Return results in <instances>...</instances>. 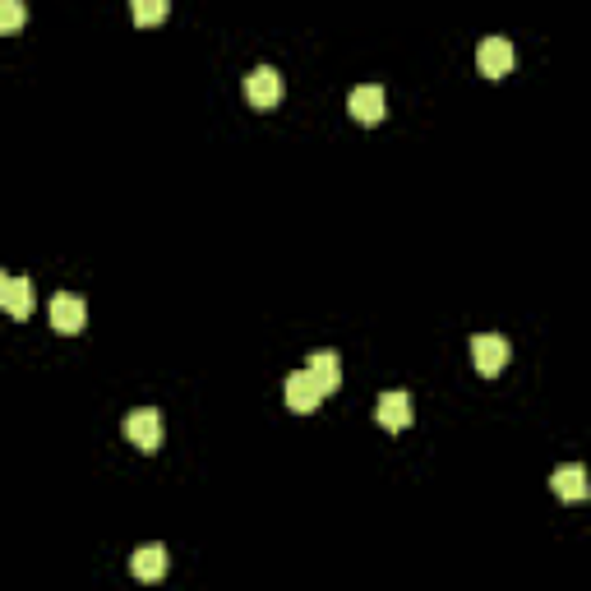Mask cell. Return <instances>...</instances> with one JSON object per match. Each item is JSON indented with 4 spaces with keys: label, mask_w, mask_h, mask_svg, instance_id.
Returning a JSON list of instances; mask_svg holds the SVG:
<instances>
[{
    "label": "cell",
    "mask_w": 591,
    "mask_h": 591,
    "mask_svg": "<svg viewBox=\"0 0 591 591\" xmlns=\"http://www.w3.org/2000/svg\"><path fill=\"white\" fill-rule=\"evenodd\" d=\"M125 439H130L139 453H157L162 448V416L157 407H139L125 416Z\"/></svg>",
    "instance_id": "1"
},
{
    "label": "cell",
    "mask_w": 591,
    "mask_h": 591,
    "mask_svg": "<svg viewBox=\"0 0 591 591\" xmlns=\"http://www.w3.org/2000/svg\"><path fill=\"white\" fill-rule=\"evenodd\" d=\"M508 356H513V347H508L499 333H476V338H471V361H476V370H481L485 379L504 374Z\"/></svg>",
    "instance_id": "2"
},
{
    "label": "cell",
    "mask_w": 591,
    "mask_h": 591,
    "mask_svg": "<svg viewBox=\"0 0 591 591\" xmlns=\"http://www.w3.org/2000/svg\"><path fill=\"white\" fill-rule=\"evenodd\" d=\"M245 97H250V107L268 111L282 102V74L273 70V65H254L250 74H245Z\"/></svg>",
    "instance_id": "3"
},
{
    "label": "cell",
    "mask_w": 591,
    "mask_h": 591,
    "mask_svg": "<svg viewBox=\"0 0 591 591\" xmlns=\"http://www.w3.org/2000/svg\"><path fill=\"white\" fill-rule=\"evenodd\" d=\"M513 61H518V51H513L508 37H485L481 47H476V65H481L485 79H504L513 70Z\"/></svg>",
    "instance_id": "4"
},
{
    "label": "cell",
    "mask_w": 591,
    "mask_h": 591,
    "mask_svg": "<svg viewBox=\"0 0 591 591\" xmlns=\"http://www.w3.org/2000/svg\"><path fill=\"white\" fill-rule=\"evenodd\" d=\"M47 314H51V328H56V333H79V328L88 324V305H84V296H74V291H56Z\"/></svg>",
    "instance_id": "5"
},
{
    "label": "cell",
    "mask_w": 591,
    "mask_h": 591,
    "mask_svg": "<svg viewBox=\"0 0 591 591\" xmlns=\"http://www.w3.org/2000/svg\"><path fill=\"white\" fill-rule=\"evenodd\" d=\"M282 393H287V407L296 411V416H310V411H319V402L328 398L324 388L314 384V374H310V370H296V374H291Z\"/></svg>",
    "instance_id": "6"
},
{
    "label": "cell",
    "mask_w": 591,
    "mask_h": 591,
    "mask_svg": "<svg viewBox=\"0 0 591 591\" xmlns=\"http://www.w3.org/2000/svg\"><path fill=\"white\" fill-rule=\"evenodd\" d=\"M351 116L361 125H379L388 116V102H384V88L379 84H361V88H351Z\"/></svg>",
    "instance_id": "7"
},
{
    "label": "cell",
    "mask_w": 591,
    "mask_h": 591,
    "mask_svg": "<svg viewBox=\"0 0 591 591\" xmlns=\"http://www.w3.org/2000/svg\"><path fill=\"white\" fill-rule=\"evenodd\" d=\"M0 305H5L14 319H28V314H33V287H28V278L5 273V278H0Z\"/></svg>",
    "instance_id": "8"
},
{
    "label": "cell",
    "mask_w": 591,
    "mask_h": 591,
    "mask_svg": "<svg viewBox=\"0 0 591 591\" xmlns=\"http://www.w3.org/2000/svg\"><path fill=\"white\" fill-rule=\"evenodd\" d=\"M550 490H555L564 504H578V499L591 495V485H587V471L578 467V462H568V467H559L555 476H550Z\"/></svg>",
    "instance_id": "9"
},
{
    "label": "cell",
    "mask_w": 591,
    "mask_h": 591,
    "mask_svg": "<svg viewBox=\"0 0 591 591\" xmlns=\"http://www.w3.org/2000/svg\"><path fill=\"white\" fill-rule=\"evenodd\" d=\"M374 416H379V425H384V430H407L411 416H416V407H411L407 393H384V398H379V407H374Z\"/></svg>",
    "instance_id": "10"
},
{
    "label": "cell",
    "mask_w": 591,
    "mask_h": 591,
    "mask_svg": "<svg viewBox=\"0 0 591 591\" xmlns=\"http://www.w3.org/2000/svg\"><path fill=\"white\" fill-rule=\"evenodd\" d=\"M305 370L314 374V384L324 388V393H338L342 388V356L338 351H314L310 361H305Z\"/></svg>",
    "instance_id": "11"
},
{
    "label": "cell",
    "mask_w": 591,
    "mask_h": 591,
    "mask_svg": "<svg viewBox=\"0 0 591 591\" xmlns=\"http://www.w3.org/2000/svg\"><path fill=\"white\" fill-rule=\"evenodd\" d=\"M130 573L139 582H157L167 573V550H162V545H139L130 555Z\"/></svg>",
    "instance_id": "12"
},
{
    "label": "cell",
    "mask_w": 591,
    "mask_h": 591,
    "mask_svg": "<svg viewBox=\"0 0 591 591\" xmlns=\"http://www.w3.org/2000/svg\"><path fill=\"white\" fill-rule=\"evenodd\" d=\"M130 14L139 28H153L167 19V0H130Z\"/></svg>",
    "instance_id": "13"
},
{
    "label": "cell",
    "mask_w": 591,
    "mask_h": 591,
    "mask_svg": "<svg viewBox=\"0 0 591 591\" xmlns=\"http://www.w3.org/2000/svg\"><path fill=\"white\" fill-rule=\"evenodd\" d=\"M0 28L5 33L24 28V0H0Z\"/></svg>",
    "instance_id": "14"
}]
</instances>
